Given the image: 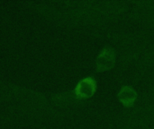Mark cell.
I'll use <instances>...</instances> for the list:
<instances>
[{"mask_svg":"<svg viewBox=\"0 0 154 129\" xmlns=\"http://www.w3.org/2000/svg\"><path fill=\"white\" fill-rule=\"evenodd\" d=\"M96 90H97L96 81L91 77H88L79 82V84L77 86L76 92L79 97L86 99L91 97L95 93Z\"/></svg>","mask_w":154,"mask_h":129,"instance_id":"obj_2","label":"cell"},{"mask_svg":"<svg viewBox=\"0 0 154 129\" xmlns=\"http://www.w3.org/2000/svg\"><path fill=\"white\" fill-rule=\"evenodd\" d=\"M116 60L115 52L111 48H105L102 52L98 55L96 60L97 70L99 72L107 71L113 67Z\"/></svg>","mask_w":154,"mask_h":129,"instance_id":"obj_1","label":"cell"},{"mask_svg":"<svg viewBox=\"0 0 154 129\" xmlns=\"http://www.w3.org/2000/svg\"><path fill=\"white\" fill-rule=\"evenodd\" d=\"M136 97H137L136 92L132 87L129 86L123 87L118 93L119 101L126 107H131L134 103Z\"/></svg>","mask_w":154,"mask_h":129,"instance_id":"obj_3","label":"cell"}]
</instances>
